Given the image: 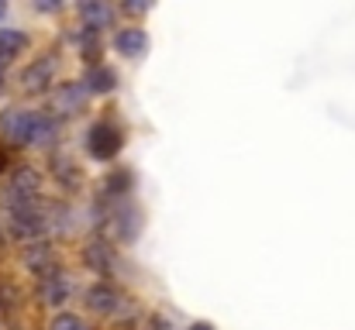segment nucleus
I'll return each instance as SVG.
<instances>
[{
	"label": "nucleus",
	"instance_id": "nucleus-1",
	"mask_svg": "<svg viewBox=\"0 0 355 330\" xmlns=\"http://www.w3.org/2000/svg\"><path fill=\"white\" fill-rule=\"evenodd\" d=\"M38 186H42V179H38V172H35V169H17V172L10 176V186L3 190V203H7L10 210L28 207V203H35Z\"/></svg>",
	"mask_w": 355,
	"mask_h": 330
},
{
	"label": "nucleus",
	"instance_id": "nucleus-2",
	"mask_svg": "<svg viewBox=\"0 0 355 330\" xmlns=\"http://www.w3.org/2000/svg\"><path fill=\"white\" fill-rule=\"evenodd\" d=\"M10 234L14 237H21V241H35V237H42L45 230H49V217L38 210V203H28V207H17V210H10Z\"/></svg>",
	"mask_w": 355,
	"mask_h": 330
},
{
	"label": "nucleus",
	"instance_id": "nucleus-3",
	"mask_svg": "<svg viewBox=\"0 0 355 330\" xmlns=\"http://www.w3.org/2000/svg\"><path fill=\"white\" fill-rule=\"evenodd\" d=\"M35 127H38V117L28 113V110H7L0 117V134L14 145H28L35 141Z\"/></svg>",
	"mask_w": 355,
	"mask_h": 330
},
{
	"label": "nucleus",
	"instance_id": "nucleus-4",
	"mask_svg": "<svg viewBox=\"0 0 355 330\" xmlns=\"http://www.w3.org/2000/svg\"><path fill=\"white\" fill-rule=\"evenodd\" d=\"M87 148H90L94 158H114L121 152V131L111 124H97L87 138Z\"/></svg>",
	"mask_w": 355,
	"mask_h": 330
},
{
	"label": "nucleus",
	"instance_id": "nucleus-5",
	"mask_svg": "<svg viewBox=\"0 0 355 330\" xmlns=\"http://www.w3.org/2000/svg\"><path fill=\"white\" fill-rule=\"evenodd\" d=\"M52 73H55V62H52V59H38V62H31V66L21 73V86H24L28 93H42V90H49Z\"/></svg>",
	"mask_w": 355,
	"mask_h": 330
},
{
	"label": "nucleus",
	"instance_id": "nucleus-6",
	"mask_svg": "<svg viewBox=\"0 0 355 330\" xmlns=\"http://www.w3.org/2000/svg\"><path fill=\"white\" fill-rule=\"evenodd\" d=\"M87 303H90L94 313H114L121 306V293L114 286H107V282H97V286L87 293Z\"/></svg>",
	"mask_w": 355,
	"mask_h": 330
},
{
	"label": "nucleus",
	"instance_id": "nucleus-7",
	"mask_svg": "<svg viewBox=\"0 0 355 330\" xmlns=\"http://www.w3.org/2000/svg\"><path fill=\"white\" fill-rule=\"evenodd\" d=\"M24 265L45 279V275H52L55 255H52V248H49V244H28V248H24Z\"/></svg>",
	"mask_w": 355,
	"mask_h": 330
},
{
	"label": "nucleus",
	"instance_id": "nucleus-8",
	"mask_svg": "<svg viewBox=\"0 0 355 330\" xmlns=\"http://www.w3.org/2000/svg\"><path fill=\"white\" fill-rule=\"evenodd\" d=\"M114 48H118L121 55H145L148 35L141 28H124V31H118V38H114Z\"/></svg>",
	"mask_w": 355,
	"mask_h": 330
},
{
	"label": "nucleus",
	"instance_id": "nucleus-9",
	"mask_svg": "<svg viewBox=\"0 0 355 330\" xmlns=\"http://www.w3.org/2000/svg\"><path fill=\"white\" fill-rule=\"evenodd\" d=\"M87 86L83 83H62L59 86V97H55V104H59V110H66V113H73V110H83V104H87Z\"/></svg>",
	"mask_w": 355,
	"mask_h": 330
},
{
	"label": "nucleus",
	"instance_id": "nucleus-10",
	"mask_svg": "<svg viewBox=\"0 0 355 330\" xmlns=\"http://www.w3.org/2000/svg\"><path fill=\"white\" fill-rule=\"evenodd\" d=\"M83 258H87V265H90L94 272H101V275H107V272L114 268V251H111L107 244H101V241H94V244H87V251H83Z\"/></svg>",
	"mask_w": 355,
	"mask_h": 330
},
{
	"label": "nucleus",
	"instance_id": "nucleus-11",
	"mask_svg": "<svg viewBox=\"0 0 355 330\" xmlns=\"http://www.w3.org/2000/svg\"><path fill=\"white\" fill-rule=\"evenodd\" d=\"M69 282L59 275V272H52V275H45V286H42V296H45V303L49 306H62L66 300H69Z\"/></svg>",
	"mask_w": 355,
	"mask_h": 330
},
{
	"label": "nucleus",
	"instance_id": "nucleus-12",
	"mask_svg": "<svg viewBox=\"0 0 355 330\" xmlns=\"http://www.w3.org/2000/svg\"><path fill=\"white\" fill-rule=\"evenodd\" d=\"M28 45V38L21 31H0V69L14 62V55H21Z\"/></svg>",
	"mask_w": 355,
	"mask_h": 330
},
{
	"label": "nucleus",
	"instance_id": "nucleus-13",
	"mask_svg": "<svg viewBox=\"0 0 355 330\" xmlns=\"http://www.w3.org/2000/svg\"><path fill=\"white\" fill-rule=\"evenodd\" d=\"M83 17H87L90 28H104V24H111V7L104 0H87L83 3Z\"/></svg>",
	"mask_w": 355,
	"mask_h": 330
},
{
	"label": "nucleus",
	"instance_id": "nucleus-14",
	"mask_svg": "<svg viewBox=\"0 0 355 330\" xmlns=\"http://www.w3.org/2000/svg\"><path fill=\"white\" fill-rule=\"evenodd\" d=\"M114 86H118L114 69H94V73L87 76V90H94V93H111Z\"/></svg>",
	"mask_w": 355,
	"mask_h": 330
},
{
	"label": "nucleus",
	"instance_id": "nucleus-15",
	"mask_svg": "<svg viewBox=\"0 0 355 330\" xmlns=\"http://www.w3.org/2000/svg\"><path fill=\"white\" fill-rule=\"evenodd\" d=\"M49 330H87V324H83L76 313H59V317L52 320V327Z\"/></svg>",
	"mask_w": 355,
	"mask_h": 330
},
{
	"label": "nucleus",
	"instance_id": "nucleus-16",
	"mask_svg": "<svg viewBox=\"0 0 355 330\" xmlns=\"http://www.w3.org/2000/svg\"><path fill=\"white\" fill-rule=\"evenodd\" d=\"M124 10L128 14H145V10H152V0H124Z\"/></svg>",
	"mask_w": 355,
	"mask_h": 330
},
{
	"label": "nucleus",
	"instance_id": "nucleus-17",
	"mask_svg": "<svg viewBox=\"0 0 355 330\" xmlns=\"http://www.w3.org/2000/svg\"><path fill=\"white\" fill-rule=\"evenodd\" d=\"M62 7V0H35V10H42V14H55Z\"/></svg>",
	"mask_w": 355,
	"mask_h": 330
},
{
	"label": "nucleus",
	"instance_id": "nucleus-18",
	"mask_svg": "<svg viewBox=\"0 0 355 330\" xmlns=\"http://www.w3.org/2000/svg\"><path fill=\"white\" fill-rule=\"evenodd\" d=\"M190 330H214V327H211V324H193Z\"/></svg>",
	"mask_w": 355,
	"mask_h": 330
},
{
	"label": "nucleus",
	"instance_id": "nucleus-19",
	"mask_svg": "<svg viewBox=\"0 0 355 330\" xmlns=\"http://www.w3.org/2000/svg\"><path fill=\"white\" fill-rule=\"evenodd\" d=\"M3 14H7V0H0V17H3Z\"/></svg>",
	"mask_w": 355,
	"mask_h": 330
},
{
	"label": "nucleus",
	"instance_id": "nucleus-20",
	"mask_svg": "<svg viewBox=\"0 0 355 330\" xmlns=\"http://www.w3.org/2000/svg\"><path fill=\"white\" fill-rule=\"evenodd\" d=\"M0 172H3V152H0Z\"/></svg>",
	"mask_w": 355,
	"mask_h": 330
}]
</instances>
